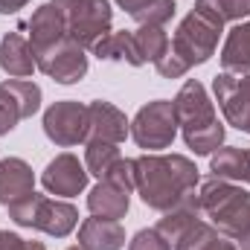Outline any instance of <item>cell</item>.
<instances>
[{
	"label": "cell",
	"mask_w": 250,
	"mask_h": 250,
	"mask_svg": "<svg viewBox=\"0 0 250 250\" xmlns=\"http://www.w3.org/2000/svg\"><path fill=\"white\" fill-rule=\"evenodd\" d=\"M137 166V192L148 209L166 212L181 204L198 187V166L187 154H143L134 160Z\"/></svg>",
	"instance_id": "1"
},
{
	"label": "cell",
	"mask_w": 250,
	"mask_h": 250,
	"mask_svg": "<svg viewBox=\"0 0 250 250\" xmlns=\"http://www.w3.org/2000/svg\"><path fill=\"white\" fill-rule=\"evenodd\" d=\"M224 26L212 23L209 18H204L201 12H189L187 18L178 23L172 41H169V50L160 62L154 64L157 73L163 79H181L187 76L192 67L198 64H207L212 59L215 47H218V35H221Z\"/></svg>",
	"instance_id": "2"
},
{
	"label": "cell",
	"mask_w": 250,
	"mask_h": 250,
	"mask_svg": "<svg viewBox=\"0 0 250 250\" xmlns=\"http://www.w3.org/2000/svg\"><path fill=\"white\" fill-rule=\"evenodd\" d=\"M172 105H175L178 128L184 131L187 148H192L195 154H212L221 148L227 128L218 123L215 105L198 79H187V84L178 90Z\"/></svg>",
	"instance_id": "3"
},
{
	"label": "cell",
	"mask_w": 250,
	"mask_h": 250,
	"mask_svg": "<svg viewBox=\"0 0 250 250\" xmlns=\"http://www.w3.org/2000/svg\"><path fill=\"white\" fill-rule=\"evenodd\" d=\"M198 204L204 218H209V224L227 239L239 242L250 230V192L236 187L233 181H204L198 189Z\"/></svg>",
	"instance_id": "4"
},
{
	"label": "cell",
	"mask_w": 250,
	"mask_h": 250,
	"mask_svg": "<svg viewBox=\"0 0 250 250\" xmlns=\"http://www.w3.org/2000/svg\"><path fill=\"white\" fill-rule=\"evenodd\" d=\"M9 209V218L21 227H32V230H41L47 236H56L64 239L76 230L79 224V209L67 201H53L47 195H38L32 192L29 198L6 207Z\"/></svg>",
	"instance_id": "5"
},
{
	"label": "cell",
	"mask_w": 250,
	"mask_h": 250,
	"mask_svg": "<svg viewBox=\"0 0 250 250\" xmlns=\"http://www.w3.org/2000/svg\"><path fill=\"white\" fill-rule=\"evenodd\" d=\"M64 15L67 38H73L79 47L93 50L99 38L111 32L114 9L108 0H53Z\"/></svg>",
	"instance_id": "6"
},
{
	"label": "cell",
	"mask_w": 250,
	"mask_h": 250,
	"mask_svg": "<svg viewBox=\"0 0 250 250\" xmlns=\"http://www.w3.org/2000/svg\"><path fill=\"white\" fill-rule=\"evenodd\" d=\"M131 137L140 148L146 151H160L169 148L178 137V117H175V105L169 99H154L148 105H143L137 111V117L131 120Z\"/></svg>",
	"instance_id": "7"
},
{
	"label": "cell",
	"mask_w": 250,
	"mask_h": 250,
	"mask_svg": "<svg viewBox=\"0 0 250 250\" xmlns=\"http://www.w3.org/2000/svg\"><path fill=\"white\" fill-rule=\"evenodd\" d=\"M35 67L59 84H76L87 76V56L84 47H79L73 38H62L53 47L35 53Z\"/></svg>",
	"instance_id": "8"
},
{
	"label": "cell",
	"mask_w": 250,
	"mask_h": 250,
	"mask_svg": "<svg viewBox=\"0 0 250 250\" xmlns=\"http://www.w3.org/2000/svg\"><path fill=\"white\" fill-rule=\"evenodd\" d=\"M212 90L218 99V108L224 111V120L250 134V73H218L212 79Z\"/></svg>",
	"instance_id": "9"
},
{
	"label": "cell",
	"mask_w": 250,
	"mask_h": 250,
	"mask_svg": "<svg viewBox=\"0 0 250 250\" xmlns=\"http://www.w3.org/2000/svg\"><path fill=\"white\" fill-rule=\"evenodd\" d=\"M44 134L62 148L87 143V105L73 99L53 102L44 111Z\"/></svg>",
	"instance_id": "10"
},
{
	"label": "cell",
	"mask_w": 250,
	"mask_h": 250,
	"mask_svg": "<svg viewBox=\"0 0 250 250\" xmlns=\"http://www.w3.org/2000/svg\"><path fill=\"white\" fill-rule=\"evenodd\" d=\"M41 108V87L29 79L0 82V137L9 134L21 120H29Z\"/></svg>",
	"instance_id": "11"
},
{
	"label": "cell",
	"mask_w": 250,
	"mask_h": 250,
	"mask_svg": "<svg viewBox=\"0 0 250 250\" xmlns=\"http://www.w3.org/2000/svg\"><path fill=\"white\" fill-rule=\"evenodd\" d=\"M87 178L90 175H87L84 163H79L76 154L64 151V154L53 157L47 163V169L41 175V184H44V189L50 195H56V198H73V195H79V192L87 189Z\"/></svg>",
	"instance_id": "12"
},
{
	"label": "cell",
	"mask_w": 250,
	"mask_h": 250,
	"mask_svg": "<svg viewBox=\"0 0 250 250\" xmlns=\"http://www.w3.org/2000/svg\"><path fill=\"white\" fill-rule=\"evenodd\" d=\"M131 131V123L125 120V114L105 102V99H96L87 105V143H114L120 146Z\"/></svg>",
	"instance_id": "13"
},
{
	"label": "cell",
	"mask_w": 250,
	"mask_h": 250,
	"mask_svg": "<svg viewBox=\"0 0 250 250\" xmlns=\"http://www.w3.org/2000/svg\"><path fill=\"white\" fill-rule=\"evenodd\" d=\"M26 26H29V47H32V56L41 53V50H47V47H53L56 41L67 38L64 15L53 0L44 3V6H38V9L32 12V18H29Z\"/></svg>",
	"instance_id": "14"
},
{
	"label": "cell",
	"mask_w": 250,
	"mask_h": 250,
	"mask_svg": "<svg viewBox=\"0 0 250 250\" xmlns=\"http://www.w3.org/2000/svg\"><path fill=\"white\" fill-rule=\"evenodd\" d=\"M35 192V175L32 166L21 157H6L0 160V204L12 207Z\"/></svg>",
	"instance_id": "15"
},
{
	"label": "cell",
	"mask_w": 250,
	"mask_h": 250,
	"mask_svg": "<svg viewBox=\"0 0 250 250\" xmlns=\"http://www.w3.org/2000/svg\"><path fill=\"white\" fill-rule=\"evenodd\" d=\"M204 218V212H201V204H198V192H189L187 198L181 201V204H175L172 209H166L163 212V218L157 221V233L169 242V245H175L184 233H187L192 224H198Z\"/></svg>",
	"instance_id": "16"
},
{
	"label": "cell",
	"mask_w": 250,
	"mask_h": 250,
	"mask_svg": "<svg viewBox=\"0 0 250 250\" xmlns=\"http://www.w3.org/2000/svg\"><path fill=\"white\" fill-rule=\"evenodd\" d=\"M79 245L84 250H120L125 245V227L111 218H84L79 227Z\"/></svg>",
	"instance_id": "17"
},
{
	"label": "cell",
	"mask_w": 250,
	"mask_h": 250,
	"mask_svg": "<svg viewBox=\"0 0 250 250\" xmlns=\"http://www.w3.org/2000/svg\"><path fill=\"white\" fill-rule=\"evenodd\" d=\"M0 70L12 79H26L35 70V56L29 47V38L21 32H6L0 38Z\"/></svg>",
	"instance_id": "18"
},
{
	"label": "cell",
	"mask_w": 250,
	"mask_h": 250,
	"mask_svg": "<svg viewBox=\"0 0 250 250\" xmlns=\"http://www.w3.org/2000/svg\"><path fill=\"white\" fill-rule=\"evenodd\" d=\"M128 195H131V192L114 187V184H108V181H99L96 187L90 189V195H87V209H90L93 215H99V218L120 221V218H125V212H128V207H131V198H128Z\"/></svg>",
	"instance_id": "19"
},
{
	"label": "cell",
	"mask_w": 250,
	"mask_h": 250,
	"mask_svg": "<svg viewBox=\"0 0 250 250\" xmlns=\"http://www.w3.org/2000/svg\"><path fill=\"white\" fill-rule=\"evenodd\" d=\"M209 172H212V178H221V181L250 184V148L227 146V148L212 151L209 154Z\"/></svg>",
	"instance_id": "20"
},
{
	"label": "cell",
	"mask_w": 250,
	"mask_h": 250,
	"mask_svg": "<svg viewBox=\"0 0 250 250\" xmlns=\"http://www.w3.org/2000/svg\"><path fill=\"white\" fill-rule=\"evenodd\" d=\"M90 53L102 62H128L131 67H143V59L137 53V44H134V32H128V29L108 32L105 38H99L93 44Z\"/></svg>",
	"instance_id": "21"
},
{
	"label": "cell",
	"mask_w": 250,
	"mask_h": 250,
	"mask_svg": "<svg viewBox=\"0 0 250 250\" xmlns=\"http://www.w3.org/2000/svg\"><path fill=\"white\" fill-rule=\"evenodd\" d=\"M221 64L230 73H250V21H239L221 50Z\"/></svg>",
	"instance_id": "22"
},
{
	"label": "cell",
	"mask_w": 250,
	"mask_h": 250,
	"mask_svg": "<svg viewBox=\"0 0 250 250\" xmlns=\"http://www.w3.org/2000/svg\"><path fill=\"white\" fill-rule=\"evenodd\" d=\"M175 250H239L233 239H227L224 233H218L209 221H198L192 224L187 233L175 242Z\"/></svg>",
	"instance_id": "23"
},
{
	"label": "cell",
	"mask_w": 250,
	"mask_h": 250,
	"mask_svg": "<svg viewBox=\"0 0 250 250\" xmlns=\"http://www.w3.org/2000/svg\"><path fill=\"white\" fill-rule=\"evenodd\" d=\"M195 12L224 26L227 21H245L250 15V0H195Z\"/></svg>",
	"instance_id": "24"
},
{
	"label": "cell",
	"mask_w": 250,
	"mask_h": 250,
	"mask_svg": "<svg viewBox=\"0 0 250 250\" xmlns=\"http://www.w3.org/2000/svg\"><path fill=\"white\" fill-rule=\"evenodd\" d=\"M169 41L172 38L166 35L163 26H140V29H134V44H137V53H140L143 64L160 62L166 56V50H169Z\"/></svg>",
	"instance_id": "25"
},
{
	"label": "cell",
	"mask_w": 250,
	"mask_h": 250,
	"mask_svg": "<svg viewBox=\"0 0 250 250\" xmlns=\"http://www.w3.org/2000/svg\"><path fill=\"white\" fill-rule=\"evenodd\" d=\"M120 157H123L120 146H114V143H87V148H84V169H87V175H96L102 181Z\"/></svg>",
	"instance_id": "26"
},
{
	"label": "cell",
	"mask_w": 250,
	"mask_h": 250,
	"mask_svg": "<svg viewBox=\"0 0 250 250\" xmlns=\"http://www.w3.org/2000/svg\"><path fill=\"white\" fill-rule=\"evenodd\" d=\"M175 9H178L175 0H154L151 6H146L143 12H137L134 21L140 26H163V23H169L175 18Z\"/></svg>",
	"instance_id": "27"
},
{
	"label": "cell",
	"mask_w": 250,
	"mask_h": 250,
	"mask_svg": "<svg viewBox=\"0 0 250 250\" xmlns=\"http://www.w3.org/2000/svg\"><path fill=\"white\" fill-rule=\"evenodd\" d=\"M102 181H108V184H114V187L125 189V192L137 189V166H134V160H128V157H120V160L111 166V172H108Z\"/></svg>",
	"instance_id": "28"
},
{
	"label": "cell",
	"mask_w": 250,
	"mask_h": 250,
	"mask_svg": "<svg viewBox=\"0 0 250 250\" xmlns=\"http://www.w3.org/2000/svg\"><path fill=\"white\" fill-rule=\"evenodd\" d=\"M128 250H172V245L154 227H148V230H137L134 233V239L128 242Z\"/></svg>",
	"instance_id": "29"
},
{
	"label": "cell",
	"mask_w": 250,
	"mask_h": 250,
	"mask_svg": "<svg viewBox=\"0 0 250 250\" xmlns=\"http://www.w3.org/2000/svg\"><path fill=\"white\" fill-rule=\"evenodd\" d=\"M0 250H26V239H21L18 233L0 230Z\"/></svg>",
	"instance_id": "30"
},
{
	"label": "cell",
	"mask_w": 250,
	"mask_h": 250,
	"mask_svg": "<svg viewBox=\"0 0 250 250\" xmlns=\"http://www.w3.org/2000/svg\"><path fill=\"white\" fill-rule=\"evenodd\" d=\"M151 3H154V0H117V6H120V9H125L131 18H134L137 12H143L146 6H151Z\"/></svg>",
	"instance_id": "31"
},
{
	"label": "cell",
	"mask_w": 250,
	"mask_h": 250,
	"mask_svg": "<svg viewBox=\"0 0 250 250\" xmlns=\"http://www.w3.org/2000/svg\"><path fill=\"white\" fill-rule=\"evenodd\" d=\"M29 0H0V15H15L18 9H23Z\"/></svg>",
	"instance_id": "32"
},
{
	"label": "cell",
	"mask_w": 250,
	"mask_h": 250,
	"mask_svg": "<svg viewBox=\"0 0 250 250\" xmlns=\"http://www.w3.org/2000/svg\"><path fill=\"white\" fill-rule=\"evenodd\" d=\"M239 245H242V250H250V230L242 236V239H239Z\"/></svg>",
	"instance_id": "33"
},
{
	"label": "cell",
	"mask_w": 250,
	"mask_h": 250,
	"mask_svg": "<svg viewBox=\"0 0 250 250\" xmlns=\"http://www.w3.org/2000/svg\"><path fill=\"white\" fill-rule=\"evenodd\" d=\"M26 250H47L44 242H26Z\"/></svg>",
	"instance_id": "34"
},
{
	"label": "cell",
	"mask_w": 250,
	"mask_h": 250,
	"mask_svg": "<svg viewBox=\"0 0 250 250\" xmlns=\"http://www.w3.org/2000/svg\"><path fill=\"white\" fill-rule=\"evenodd\" d=\"M67 250H84V248L82 245H73V248H67Z\"/></svg>",
	"instance_id": "35"
}]
</instances>
